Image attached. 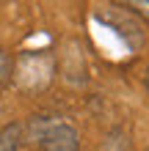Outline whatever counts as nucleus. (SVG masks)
Returning a JSON list of instances; mask_svg holds the SVG:
<instances>
[{"label": "nucleus", "mask_w": 149, "mask_h": 151, "mask_svg": "<svg viewBox=\"0 0 149 151\" xmlns=\"http://www.w3.org/2000/svg\"><path fill=\"white\" fill-rule=\"evenodd\" d=\"M55 77V58L50 52H25V55L14 58V77L11 83H17L22 91L36 93L44 91Z\"/></svg>", "instance_id": "1"}, {"label": "nucleus", "mask_w": 149, "mask_h": 151, "mask_svg": "<svg viewBox=\"0 0 149 151\" xmlns=\"http://www.w3.org/2000/svg\"><path fill=\"white\" fill-rule=\"evenodd\" d=\"M36 143L41 151H77L80 148V135L72 124L55 121V124H44L39 129Z\"/></svg>", "instance_id": "2"}, {"label": "nucleus", "mask_w": 149, "mask_h": 151, "mask_svg": "<svg viewBox=\"0 0 149 151\" xmlns=\"http://www.w3.org/2000/svg\"><path fill=\"white\" fill-rule=\"evenodd\" d=\"M20 146H22V127L11 121L0 129V151H20Z\"/></svg>", "instance_id": "3"}, {"label": "nucleus", "mask_w": 149, "mask_h": 151, "mask_svg": "<svg viewBox=\"0 0 149 151\" xmlns=\"http://www.w3.org/2000/svg\"><path fill=\"white\" fill-rule=\"evenodd\" d=\"M116 8H121V11L127 14H135L138 19L149 22V0H110Z\"/></svg>", "instance_id": "4"}, {"label": "nucleus", "mask_w": 149, "mask_h": 151, "mask_svg": "<svg viewBox=\"0 0 149 151\" xmlns=\"http://www.w3.org/2000/svg\"><path fill=\"white\" fill-rule=\"evenodd\" d=\"M11 77H14V55L0 47V88L11 85Z\"/></svg>", "instance_id": "5"}, {"label": "nucleus", "mask_w": 149, "mask_h": 151, "mask_svg": "<svg viewBox=\"0 0 149 151\" xmlns=\"http://www.w3.org/2000/svg\"><path fill=\"white\" fill-rule=\"evenodd\" d=\"M144 85H146V93H149V69H146V74H144Z\"/></svg>", "instance_id": "6"}]
</instances>
